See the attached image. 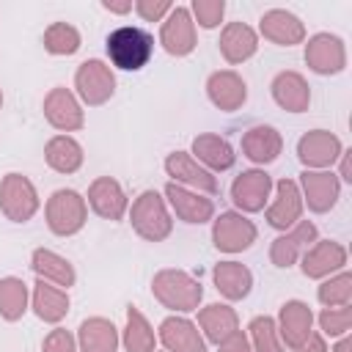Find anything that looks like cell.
<instances>
[{
    "label": "cell",
    "instance_id": "obj_1",
    "mask_svg": "<svg viewBox=\"0 0 352 352\" xmlns=\"http://www.w3.org/2000/svg\"><path fill=\"white\" fill-rule=\"evenodd\" d=\"M151 50H154V38L143 28L124 25V28H118V30H113L107 36V55H110V60L118 69H126V72H135V69L146 66L148 58H151Z\"/></svg>",
    "mask_w": 352,
    "mask_h": 352
}]
</instances>
